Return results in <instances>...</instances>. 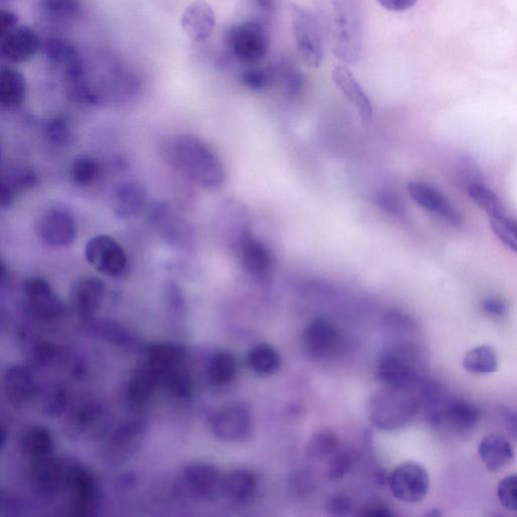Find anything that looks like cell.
Wrapping results in <instances>:
<instances>
[{"mask_svg": "<svg viewBox=\"0 0 517 517\" xmlns=\"http://www.w3.org/2000/svg\"><path fill=\"white\" fill-rule=\"evenodd\" d=\"M165 161L190 181L206 189H218L226 180L225 166L217 152L201 139L183 135L163 147Z\"/></svg>", "mask_w": 517, "mask_h": 517, "instance_id": "1", "label": "cell"}, {"mask_svg": "<svg viewBox=\"0 0 517 517\" xmlns=\"http://www.w3.org/2000/svg\"><path fill=\"white\" fill-rule=\"evenodd\" d=\"M334 55L356 63L362 54V27L358 0H317Z\"/></svg>", "mask_w": 517, "mask_h": 517, "instance_id": "2", "label": "cell"}, {"mask_svg": "<svg viewBox=\"0 0 517 517\" xmlns=\"http://www.w3.org/2000/svg\"><path fill=\"white\" fill-rule=\"evenodd\" d=\"M420 410L417 386L397 388L383 386L370 398L369 419L373 426L383 432L397 431L416 417Z\"/></svg>", "mask_w": 517, "mask_h": 517, "instance_id": "3", "label": "cell"}, {"mask_svg": "<svg viewBox=\"0 0 517 517\" xmlns=\"http://www.w3.org/2000/svg\"><path fill=\"white\" fill-rule=\"evenodd\" d=\"M424 367V354L417 344L396 342L381 353L376 377L382 386L413 388L424 377Z\"/></svg>", "mask_w": 517, "mask_h": 517, "instance_id": "4", "label": "cell"}, {"mask_svg": "<svg viewBox=\"0 0 517 517\" xmlns=\"http://www.w3.org/2000/svg\"><path fill=\"white\" fill-rule=\"evenodd\" d=\"M158 375L161 387L177 398H186L193 391V377L185 352L173 344L152 347L145 361Z\"/></svg>", "mask_w": 517, "mask_h": 517, "instance_id": "5", "label": "cell"}, {"mask_svg": "<svg viewBox=\"0 0 517 517\" xmlns=\"http://www.w3.org/2000/svg\"><path fill=\"white\" fill-rule=\"evenodd\" d=\"M210 429L222 442H246L254 431L253 409L244 401L227 403L212 413Z\"/></svg>", "mask_w": 517, "mask_h": 517, "instance_id": "6", "label": "cell"}, {"mask_svg": "<svg viewBox=\"0 0 517 517\" xmlns=\"http://www.w3.org/2000/svg\"><path fill=\"white\" fill-rule=\"evenodd\" d=\"M231 55L245 65H257L267 56L270 38L264 26L258 22H245L232 26L225 35Z\"/></svg>", "mask_w": 517, "mask_h": 517, "instance_id": "7", "label": "cell"}, {"mask_svg": "<svg viewBox=\"0 0 517 517\" xmlns=\"http://www.w3.org/2000/svg\"><path fill=\"white\" fill-rule=\"evenodd\" d=\"M35 233L48 247L66 248L77 240L78 223L75 216L63 206L51 205L37 216Z\"/></svg>", "mask_w": 517, "mask_h": 517, "instance_id": "8", "label": "cell"}, {"mask_svg": "<svg viewBox=\"0 0 517 517\" xmlns=\"http://www.w3.org/2000/svg\"><path fill=\"white\" fill-rule=\"evenodd\" d=\"M292 30L298 52L310 68H319L325 57V47L317 19L305 9L291 5Z\"/></svg>", "mask_w": 517, "mask_h": 517, "instance_id": "9", "label": "cell"}, {"mask_svg": "<svg viewBox=\"0 0 517 517\" xmlns=\"http://www.w3.org/2000/svg\"><path fill=\"white\" fill-rule=\"evenodd\" d=\"M224 475L213 464L192 463L178 476L182 493L196 501H212L223 495Z\"/></svg>", "mask_w": 517, "mask_h": 517, "instance_id": "10", "label": "cell"}, {"mask_svg": "<svg viewBox=\"0 0 517 517\" xmlns=\"http://www.w3.org/2000/svg\"><path fill=\"white\" fill-rule=\"evenodd\" d=\"M46 59L66 82L68 91L86 80V70L79 51L67 40L53 37L44 43Z\"/></svg>", "mask_w": 517, "mask_h": 517, "instance_id": "11", "label": "cell"}, {"mask_svg": "<svg viewBox=\"0 0 517 517\" xmlns=\"http://www.w3.org/2000/svg\"><path fill=\"white\" fill-rule=\"evenodd\" d=\"M87 263L108 277H120L128 268V257L122 245L109 235H98L85 245Z\"/></svg>", "mask_w": 517, "mask_h": 517, "instance_id": "12", "label": "cell"}, {"mask_svg": "<svg viewBox=\"0 0 517 517\" xmlns=\"http://www.w3.org/2000/svg\"><path fill=\"white\" fill-rule=\"evenodd\" d=\"M392 495L404 503L422 501L430 490V475L417 462H405L394 468L388 479Z\"/></svg>", "mask_w": 517, "mask_h": 517, "instance_id": "13", "label": "cell"}, {"mask_svg": "<svg viewBox=\"0 0 517 517\" xmlns=\"http://www.w3.org/2000/svg\"><path fill=\"white\" fill-rule=\"evenodd\" d=\"M25 304L39 322L52 324L63 314V304L53 286L43 277L29 278L24 285Z\"/></svg>", "mask_w": 517, "mask_h": 517, "instance_id": "14", "label": "cell"}, {"mask_svg": "<svg viewBox=\"0 0 517 517\" xmlns=\"http://www.w3.org/2000/svg\"><path fill=\"white\" fill-rule=\"evenodd\" d=\"M65 488L68 490L74 515L85 517L95 512L99 503V489L91 471L80 465L68 467Z\"/></svg>", "mask_w": 517, "mask_h": 517, "instance_id": "15", "label": "cell"}, {"mask_svg": "<svg viewBox=\"0 0 517 517\" xmlns=\"http://www.w3.org/2000/svg\"><path fill=\"white\" fill-rule=\"evenodd\" d=\"M150 221L161 238L176 249L187 251L193 246V230L169 205L158 203L151 209Z\"/></svg>", "mask_w": 517, "mask_h": 517, "instance_id": "16", "label": "cell"}, {"mask_svg": "<svg viewBox=\"0 0 517 517\" xmlns=\"http://www.w3.org/2000/svg\"><path fill=\"white\" fill-rule=\"evenodd\" d=\"M243 269L258 283L269 284L274 271V257L270 249L253 234L245 238L233 251Z\"/></svg>", "mask_w": 517, "mask_h": 517, "instance_id": "17", "label": "cell"}, {"mask_svg": "<svg viewBox=\"0 0 517 517\" xmlns=\"http://www.w3.org/2000/svg\"><path fill=\"white\" fill-rule=\"evenodd\" d=\"M481 411L476 403L450 395L446 400L435 428L449 429L458 435H467L478 426Z\"/></svg>", "mask_w": 517, "mask_h": 517, "instance_id": "18", "label": "cell"}, {"mask_svg": "<svg viewBox=\"0 0 517 517\" xmlns=\"http://www.w3.org/2000/svg\"><path fill=\"white\" fill-rule=\"evenodd\" d=\"M408 192L421 208L451 227L462 225V216L452 202L437 188L423 182H411L408 184Z\"/></svg>", "mask_w": 517, "mask_h": 517, "instance_id": "19", "label": "cell"}, {"mask_svg": "<svg viewBox=\"0 0 517 517\" xmlns=\"http://www.w3.org/2000/svg\"><path fill=\"white\" fill-rule=\"evenodd\" d=\"M339 342V333L329 320L318 318L310 322L303 330L301 343L305 355L310 359L321 361L331 356Z\"/></svg>", "mask_w": 517, "mask_h": 517, "instance_id": "20", "label": "cell"}, {"mask_svg": "<svg viewBox=\"0 0 517 517\" xmlns=\"http://www.w3.org/2000/svg\"><path fill=\"white\" fill-rule=\"evenodd\" d=\"M219 224L223 238L232 251L252 234L248 209L237 200H229L222 205Z\"/></svg>", "mask_w": 517, "mask_h": 517, "instance_id": "21", "label": "cell"}, {"mask_svg": "<svg viewBox=\"0 0 517 517\" xmlns=\"http://www.w3.org/2000/svg\"><path fill=\"white\" fill-rule=\"evenodd\" d=\"M106 297V285L93 275L78 277L71 287V300L76 312L83 318L94 316Z\"/></svg>", "mask_w": 517, "mask_h": 517, "instance_id": "22", "label": "cell"}, {"mask_svg": "<svg viewBox=\"0 0 517 517\" xmlns=\"http://www.w3.org/2000/svg\"><path fill=\"white\" fill-rule=\"evenodd\" d=\"M147 198V189L141 182L135 180L123 182L114 190L113 212L120 220H131L143 212Z\"/></svg>", "mask_w": 517, "mask_h": 517, "instance_id": "23", "label": "cell"}, {"mask_svg": "<svg viewBox=\"0 0 517 517\" xmlns=\"http://www.w3.org/2000/svg\"><path fill=\"white\" fill-rule=\"evenodd\" d=\"M181 26L192 41L208 40L216 28V15L212 6L205 0H196L184 11Z\"/></svg>", "mask_w": 517, "mask_h": 517, "instance_id": "24", "label": "cell"}, {"mask_svg": "<svg viewBox=\"0 0 517 517\" xmlns=\"http://www.w3.org/2000/svg\"><path fill=\"white\" fill-rule=\"evenodd\" d=\"M333 80L358 112L364 127H369L373 120L372 102L363 87L345 66H338L333 70Z\"/></svg>", "mask_w": 517, "mask_h": 517, "instance_id": "25", "label": "cell"}, {"mask_svg": "<svg viewBox=\"0 0 517 517\" xmlns=\"http://www.w3.org/2000/svg\"><path fill=\"white\" fill-rule=\"evenodd\" d=\"M41 46V39L33 29L18 27L2 38V55L10 62L24 63L34 58Z\"/></svg>", "mask_w": 517, "mask_h": 517, "instance_id": "26", "label": "cell"}, {"mask_svg": "<svg viewBox=\"0 0 517 517\" xmlns=\"http://www.w3.org/2000/svg\"><path fill=\"white\" fill-rule=\"evenodd\" d=\"M259 489L256 473L247 468H239L224 476L223 496L240 506L251 504Z\"/></svg>", "mask_w": 517, "mask_h": 517, "instance_id": "27", "label": "cell"}, {"mask_svg": "<svg viewBox=\"0 0 517 517\" xmlns=\"http://www.w3.org/2000/svg\"><path fill=\"white\" fill-rule=\"evenodd\" d=\"M479 457L488 471L496 473L515 461V453L509 440L500 434L484 437L478 446Z\"/></svg>", "mask_w": 517, "mask_h": 517, "instance_id": "28", "label": "cell"}, {"mask_svg": "<svg viewBox=\"0 0 517 517\" xmlns=\"http://www.w3.org/2000/svg\"><path fill=\"white\" fill-rule=\"evenodd\" d=\"M36 389L34 374L25 366H12L4 376L6 397L15 406H24L29 403L35 396Z\"/></svg>", "mask_w": 517, "mask_h": 517, "instance_id": "29", "label": "cell"}, {"mask_svg": "<svg viewBox=\"0 0 517 517\" xmlns=\"http://www.w3.org/2000/svg\"><path fill=\"white\" fill-rule=\"evenodd\" d=\"M161 383L157 373L145 362L131 376L127 387L126 397L134 408L143 407L152 399Z\"/></svg>", "mask_w": 517, "mask_h": 517, "instance_id": "30", "label": "cell"}, {"mask_svg": "<svg viewBox=\"0 0 517 517\" xmlns=\"http://www.w3.org/2000/svg\"><path fill=\"white\" fill-rule=\"evenodd\" d=\"M66 474L67 468L53 455L33 461V482L42 493L53 494L65 487Z\"/></svg>", "mask_w": 517, "mask_h": 517, "instance_id": "31", "label": "cell"}, {"mask_svg": "<svg viewBox=\"0 0 517 517\" xmlns=\"http://www.w3.org/2000/svg\"><path fill=\"white\" fill-rule=\"evenodd\" d=\"M239 364L236 356L229 351L214 353L205 367V375L215 388H227L238 376Z\"/></svg>", "mask_w": 517, "mask_h": 517, "instance_id": "32", "label": "cell"}, {"mask_svg": "<svg viewBox=\"0 0 517 517\" xmlns=\"http://www.w3.org/2000/svg\"><path fill=\"white\" fill-rule=\"evenodd\" d=\"M27 94L25 76L14 68H3L0 73V105L8 110L18 109L26 101Z\"/></svg>", "mask_w": 517, "mask_h": 517, "instance_id": "33", "label": "cell"}, {"mask_svg": "<svg viewBox=\"0 0 517 517\" xmlns=\"http://www.w3.org/2000/svg\"><path fill=\"white\" fill-rule=\"evenodd\" d=\"M22 453L32 462L53 455L55 440L52 432L40 425L27 428L21 437Z\"/></svg>", "mask_w": 517, "mask_h": 517, "instance_id": "34", "label": "cell"}, {"mask_svg": "<svg viewBox=\"0 0 517 517\" xmlns=\"http://www.w3.org/2000/svg\"><path fill=\"white\" fill-rule=\"evenodd\" d=\"M39 7L49 22L68 24L83 15L84 0H40Z\"/></svg>", "mask_w": 517, "mask_h": 517, "instance_id": "35", "label": "cell"}, {"mask_svg": "<svg viewBox=\"0 0 517 517\" xmlns=\"http://www.w3.org/2000/svg\"><path fill=\"white\" fill-rule=\"evenodd\" d=\"M247 364L256 376L265 378L279 372L282 360L273 346L261 343L254 346L248 353Z\"/></svg>", "mask_w": 517, "mask_h": 517, "instance_id": "36", "label": "cell"}, {"mask_svg": "<svg viewBox=\"0 0 517 517\" xmlns=\"http://www.w3.org/2000/svg\"><path fill=\"white\" fill-rule=\"evenodd\" d=\"M340 440L331 429H322L309 438L306 455L309 459L322 461L332 458L339 450Z\"/></svg>", "mask_w": 517, "mask_h": 517, "instance_id": "37", "label": "cell"}, {"mask_svg": "<svg viewBox=\"0 0 517 517\" xmlns=\"http://www.w3.org/2000/svg\"><path fill=\"white\" fill-rule=\"evenodd\" d=\"M463 368L474 375L492 374L498 368L497 354L491 346L476 347L465 355Z\"/></svg>", "mask_w": 517, "mask_h": 517, "instance_id": "38", "label": "cell"}, {"mask_svg": "<svg viewBox=\"0 0 517 517\" xmlns=\"http://www.w3.org/2000/svg\"><path fill=\"white\" fill-rule=\"evenodd\" d=\"M468 195L489 218L505 214L504 205L499 196L479 181L466 187Z\"/></svg>", "mask_w": 517, "mask_h": 517, "instance_id": "39", "label": "cell"}, {"mask_svg": "<svg viewBox=\"0 0 517 517\" xmlns=\"http://www.w3.org/2000/svg\"><path fill=\"white\" fill-rule=\"evenodd\" d=\"M101 174V165L97 159L89 155L77 157L70 170V177L78 186H89L96 182Z\"/></svg>", "mask_w": 517, "mask_h": 517, "instance_id": "40", "label": "cell"}, {"mask_svg": "<svg viewBox=\"0 0 517 517\" xmlns=\"http://www.w3.org/2000/svg\"><path fill=\"white\" fill-rule=\"evenodd\" d=\"M493 233L507 248L517 253V221L505 214L489 218Z\"/></svg>", "mask_w": 517, "mask_h": 517, "instance_id": "41", "label": "cell"}, {"mask_svg": "<svg viewBox=\"0 0 517 517\" xmlns=\"http://www.w3.org/2000/svg\"><path fill=\"white\" fill-rule=\"evenodd\" d=\"M354 463L353 456L348 452H337L330 461L327 477L332 483L342 482L351 471Z\"/></svg>", "mask_w": 517, "mask_h": 517, "instance_id": "42", "label": "cell"}, {"mask_svg": "<svg viewBox=\"0 0 517 517\" xmlns=\"http://www.w3.org/2000/svg\"><path fill=\"white\" fill-rule=\"evenodd\" d=\"M497 498L504 508L517 512V473L507 475L499 482Z\"/></svg>", "mask_w": 517, "mask_h": 517, "instance_id": "43", "label": "cell"}, {"mask_svg": "<svg viewBox=\"0 0 517 517\" xmlns=\"http://www.w3.org/2000/svg\"><path fill=\"white\" fill-rule=\"evenodd\" d=\"M275 74L270 69L252 68L241 75V82L253 91H263L270 87Z\"/></svg>", "mask_w": 517, "mask_h": 517, "instance_id": "44", "label": "cell"}, {"mask_svg": "<svg viewBox=\"0 0 517 517\" xmlns=\"http://www.w3.org/2000/svg\"><path fill=\"white\" fill-rule=\"evenodd\" d=\"M355 509L353 498L344 492L331 495L326 501V510L330 515L347 516Z\"/></svg>", "mask_w": 517, "mask_h": 517, "instance_id": "45", "label": "cell"}, {"mask_svg": "<svg viewBox=\"0 0 517 517\" xmlns=\"http://www.w3.org/2000/svg\"><path fill=\"white\" fill-rule=\"evenodd\" d=\"M376 203L379 208L393 216H401L404 213V205L397 193L391 190H382L376 195Z\"/></svg>", "mask_w": 517, "mask_h": 517, "instance_id": "46", "label": "cell"}, {"mask_svg": "<svg viewBox=\"0 0 517 517\" xmlns=\"http://www.w3.org/2000/svg\"><path fill=\"white\" fill-rule=\"evenodd\" d=\"M289 481L291 491L299 497L309 495L315 490L314 477L306 471L294 472Z\"/></svg>", "mask_w": 517, "mask_h": 517, "instance_id": "47", "label": "cell"}, {"mask_svg": "<svg viewBox=\"0 0 517 517\" xmlns=\"http://www.w3.org/2000/svg\"><path fill=\"white\" fill-rule=\"evenodd\" d=\"M50 139L59 144L67 143L70 140V126L64 117L53 119L47 126Z\"/></svg>", "mask_w": 517, "mask_h": 517, "instance_id": "48", "label": "cell"}, {"mask_svg": "<svg viewBox=\"0 0 517 517\" xmlns=\"http://www.w3.org/2000/svg\"><path fill=\"white\" fill-rule=\"evenodd\" d=\"M483 313L491 319H502L508 313L507 303L498 297L485 298L481 303Z\"/></svg>", "mask_w": 517, "mask_h": 517, "instance_id": "49", "label": "cell"}, {"mask_svg": "<svg viewBox=\"0 0 517 517\" xmlns=\"http://www.w3.org/2000/svg\"><path fill=\"white\" fill-rule=\"evenodd\" d=\"M282 79L285 90L290 95H296L300 92L304 78L300 71L292 67H285L282 70Z\"/></svg>", "mask_w": 517, "mask_h": 517, "instance_id": "50", "label": "cell"}, {"mask_svg": "<svg viewBox=\"0 0 517 517\" xmlns=\"http://www.w3.org/2000/svg\"><path fill=\"white\" fill-rule=\"evenodd\" d=\"M500 418L507 435L517 441V409L512 407H502Z\"/></svg>", "mask_w": 517, "mask_h": 517, "instance_id": "51", "label": "cell"}, {"mask_svg": "<svg viewBox=\"0 0 517 517\" xmlns=\"http://www.w3.org/2000/svg\"><path fill=\"white\" fill-rule=\"evenodd\" d=\"M361 516H371V517H391L394 516V512L392 508L386 503L375 501L366 504L361 512H359Z\"/></svg>", "mask_w": 517, "mask_h": 517, "instance_id": "52", "label": "cell"}, {"mask_svg": "<svg viewBox=\"0 0 517 517\" xmlns=\"http://www.w3.org/2000/svg\"><path fill=\"white\" fill-rule=\"evenodd\" d=\"M19 17L7 10L0 12V38H3L16 30L19 26Z\"/></svg>", "mask_w": 517, "mask_h": 517, "instance_id": "53", "label": "cell"}, {"mask_svg": "<svg viewBox=\"0 0 517 517\" xmlns=\"http://www.w3.org/2000/svg\"><path fill=\"white\" fill-rule=\"evenodd\" d=\"M382 8L390 12H404L415 6L419 0H377Z\"/></svg>", "mask_w": 517, "mask_h": 517, "instance_id": "54", "label": "cell"}, {"mask_svg": "<svg viewBox=\"0 0 517 517\" xmlns=\"http://www.w3.org/2000/svg\"><path fill=\"white\" fill-rule=\"evenodd\" d=\"M254 2L265 14H273L277 10V0H254Z\"/></svg>", "mask_w": 517, "mask_h": 517, "instance_id": "55", "label": "cell"}]
</instances>
